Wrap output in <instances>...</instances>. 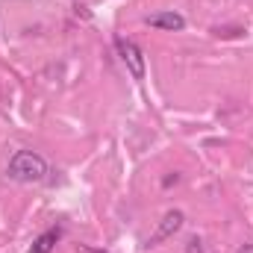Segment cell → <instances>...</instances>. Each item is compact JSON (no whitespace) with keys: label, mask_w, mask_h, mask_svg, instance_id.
<instances>
[{"label":"cell","mask_w":253,"mask_h":253,"mask_svg":"<svg viewBox=\"0 0 253 253\" xmlns=\"http://www.w3.org/2000/svg\"><path fill=\"white\" fill-rule=\"evenodd\" d=\"M47 174V162L42 153L36 150H18L9 165H6V177L12 183H21V186H33V183H42Z\"/></svg>","instance_id":"obj_1"},{"label":"cell","mask_w":253,"mask_h":253,"mask_svg":"<svg viewBox=\"0 0 253 253\" xmlns=\"http://www.w3.org/2000/svg\"><path fill=\"white\" fill-rule=\"evenodd\" d=\"M115 47H118V56H121V62L126 65L129 77H132V80H144L147 65H144V53H141V47H138L132 39H124V36L115 39Z\"/></svg>","instance_id":"obj_2"},{"label":"cell","mask_w":253,"mask_h":253,"mask_svg":"<svg viewBox=\"0 0 253 253\" xmlns=\"http://www.w3.org/2000/svg\"><path fill=\"white\" fill-rule=\"evenodd\" d=\"M183 224H186V215L180 212V209H171V212H165L162 215V221H159V227L153 230V236L147 239V248H159L162 242H168L174 233H180L183 230Z\"/></svg>","instance_id":"obj_3"},{"label":"cell","mask_w":253,"mask_h":253,"mask_svg":"<svg viewBox=\"0 0 253 253\" xmlns=\"http://www.w3.org/2000/svg\"><path fill=\"white\" fill-rule=\"evenodd\" d=\"M147 27H156V30H168V33H180L186 27V18L180 12H153L144 18Z\"/></svg>","instance_id":"obj_4"},{"label":"cell","mask_w":253,"mask_h":253,"mask_svg":"<svg viewBox=\"0 0 253 253\" xmlns=\"http://www.w3.org/2000/svg\"><path fill=\"white\" fill-rule=\"evenodd\" d=\"M59 239H62V227H50V230H44V233L33 242V248L27 253H53L56 245H59Z\"/></svg>","instance_id":"obj_5"},{"label":"cell","mask_w":253,"mask_h":253,"mask_svg":"<svg viewBox=\"0 0 253 253\" xmlns=\"http://www.w3.org/2000/svg\"><path fill=\"white\" fill-rule=\"evenodd\" d=\"M186 253H203V242L194 236V239H189V245H186Z\"/></svg>","instance_id":"obj_6"},{"label":"cell","mask_w":253,"mask_h":253,"mask_svg":"<svg viewBox=\"0 0 253 253\" xmlns=\"http://www.w3.org/2000/svg\"><path fill=\"white\" fill-rule=\"evenodd\" d=\"M239 253H253V242H248V245H242V248H239Z\"/></svg>","instance_id":"obj_7"},{"label":"cell","mask_w":253,"mask_h":253,"mask_svg":"<svg viewBox=\"0 0 253 253\" xmlns=\"http://www.w3.org/2000/svg\"><path fill=\"white\" fill-rule=\"evenodd\" d=\"M80 253H109V251H94V248H80Z\"/></svg>","instance_id":"obj_8"}]
</instances>
